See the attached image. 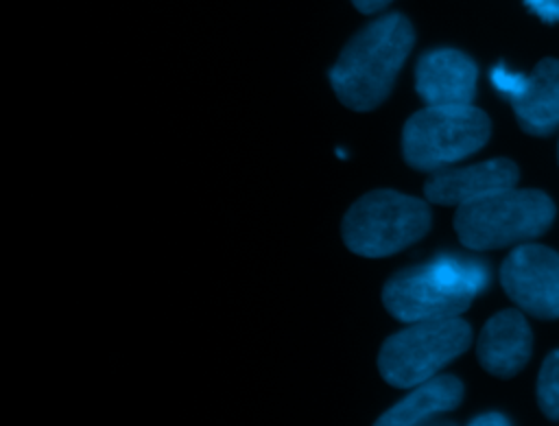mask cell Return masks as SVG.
Wrapping results in <instances>:
<instances>
[{
  "instance_id": "4",
  "label": "cell",
  "mask_w": 559,
  "mask_h": 426,
  "mask_svg": "<svg viewBox=\"0 0 559 426\" xmlns=\"http://www.w3.org/2000/svg\"><path fill=\"white\" fill-rule=\"evenodd\" d=\"M489 133L487 114L474 105H426L406 120L402 153L408 166L435 173L480 151Z\"/></svg>"
},
{
  "instance_id": "2",
  "label": "cell",
  "mask_w": 559,
  "mask_h": 426,
  "mask_svg": "<svg viewBox=\"0 0 559 426\" xmlns=\"http://www.w3.org/2000/svg\"><path fill=\"white\" fill-rule=\"evenodd\" d=\"M413 42V26L400 13H386L358 31L330 70L338 100L356 111L378 107L389 96Z\"/></svg>"
},
{
  "instance_id": "8",
  "label": "cell",
  "mask_w": 559,
  "mask_h": 426,
  "mask_svg": "<svg viewBox=\"0 0 559 426\" xmlns=\"http://www.w3.org/2000/svg\"><path fill=\"white\" fill-rule=\"evenodd\" d=\"M518 166L511 159L498 157L465 168H441L426 181L424 194L439 205H467L502 190L515 188Z\"/></svg>"
},
{
  "instance_id": "10",
  "label": "cell",
  "mask_w": 559,
  "mask_h": 426,
  "mask_svg": "<svg viewBox=\"0 0 559 426\" xmlns=\"http://www.w3.org/2000/svg\"><path fill=\"white\" fill-rule=\"evenodd\" d=\"M533 332L518 310H500L480 330L476 356L485 371L498 378L515 376L531 358Z\"/></svg>"
},
{
  "instance_id": "15",
  "label": "cell",
  "mask_w": 559,
  "mask_h": 426,
  "mask_svg": "<svg viewBox=\"0 0 559 426\" xmlns=\"http://www.w3.org/2000/svg\"><path fill=\"white\" fill-rule=\"evenodd\" d=\"M526 9L548 24L559 22V0H524Z\"/></svg>"
},
{
  "instance_id": "16",
  "label": "cell",
  "mask_w": 559,
  "mask_h": 426,
  "mask_svg": "<svg viewBox=\"0 0 559 426\" xmlns=\"http://www.w3.org/2000/svg\"><path fill=\"white\" fill-rule=\"evenodd\" d=\"M467 426H513V424L507 415L491 411V413H483V415L474 417Z\"/></svg>"
},
{
  "instance_id": "12",
  "label": "cell",
  "mask_w": 559,
  "mask_h": 426,
  "mask_svg": "<svg viewBox=\"0 0 559 426\" xmlns=\"http://www.w3.org/2000/svg\"><path fill=\"white\" fill-rule=\"evenodd\" d=\"M463 400V382L456 376L441 374L413 387L402 400L386 409L373 426H415L435 415L456 409Z\"/></svg>"
},
{
  "instance_id": "7",
  "label": "cell",
  "mask_w": 559,
  "mask_h": 426,
  "mask_svg": "<svg viewBox=\"0 0 559 426\" xmlns=\"http://www.w3.org/2000/svg\"><path fill=\"white\" fill-rule=\"evenodd\" d=\"M504 293L537 319H559V253L550 247L518 245L500 267Z\"/></svg>"
},
{
  "instance_id": "5",
  "label": "cell",
  "mask_w": 559,
  "mask_h": 426,
  "mask_svg": "<svg viewBox=\"0 0 559 426\" xmlns=\"http://www.w3.org/2000/svg\"><path fill=\"white\" fill-rule=\"evenodd\" d=\"M430 227V210L421 199L373 190L360 197L343 218V240L365 258H384L417 242Z\"/></svg>"
},
{
  "instance_id": "3",
  "label": "cell",
  "mask_w": 559,
  "mask_h": 426,
  "mask_svg": "<svg viewBox=\"0 0 559 426\" xmlns=\"http://www.w3.org/2000/svg\"><path fill=\"white\" fill-rule=\"evenodd\" d=\"M555 212L546 192L509 188L461 205L454 229L467 249H500L542 236L555 221Z\"/></svg>"
},
{
  "instance_id": "14",
  "label": "cell",
  "mask_w": 559,
  "mask_h": 426,
  "mask_svg": "<svg viewBox=\"0 0 559 426\" xmlns=\"http://www.w3.org/2000/svg\"><path fill=\"white\" fill-rule=\"evenodd\" d=\"M489 79H491L496 92H498L502 98H507L509 103H511L513 98H518V96L526 90V85H528V74L513 72V70H509L504 63H498L496 68H491Z\"/></svg>"
},
{
  "instance_id": "19",
  "label": "cell",
  "mask_w": 559,
  "mask_h": 426,
  "mask_svg": "<svg viewBox=\"0 0 559 426\" xmlns=\"http://www.w3.org/2000/svg\"><path fill=\"white\" fill-rule=\"evenodd\" d=\"M557 159H559V146H557Z\"/></svg>"
},
{
  "instance_id": "6",
  "label": "cell",
  "mask_w": 559,
  "mask_h": 426,
  "mask_svg": "<svg viewBox=\"0 0 559 426\" xmlns=\"http://www.w3.org/2000/svg\"><path fill=\"white\" fill-rule=\"evenodd\" d=\"M472 343V328L459 319L415 321L391 334L378 354L380 376L397 389H413L461 356Z\"/></svg>"
},
{
  "instance_id": "1",
  "label": "cell",
  "mask_w": 559,
  "mask_h": 426,
  "mask_svg": "<svg viewBox=\"0 0 559 426\" xmlns=\"http://www.w3.org/2000/svg\"><path fill=\"white\" fill-rule=\"evenodd\" d=\"M487 262L463 253L437 258L395 273L382 291L384 308L404 323L452 319L489 286Z\"/></svg>"
},
{
  "instance_id": "13",
  "label": "cell",
  "mask_w": 559,
  "mask_h": 426,
  "mask_svg": "<svg viewBox=\"0 0 559 426\" xmlns=\"http://www.w3.org/2000/svg\"><path fill=\"white\" fill-rule=\"evenodd\" d=\"M537 404L548 419L559 422V350H552L542 363L537 376Z\"/></svg>"
},
{
  "instance_id": "11",
  "label": "cell",
  "mask_w": 559,
  "mask_h": 426,
  "mask_svg": "<svg viewBox=\"0 0 559 426\" xmlns=\"http://www.w3.org/2000/svg\"><path fill=\"white\" fill-rule=\"evenodd\" d=\"M522 131L550 135L559 127V59L546 57L528 74L526 90L511 100Z\"/></svg>"
},
{
  "instance_id": "18",
  "label": "cell",
  "mask_w": 559,
  "mask_h": 426,
  "mask_svg": "<svg viewBox=\"0 0 559 426\" xmlns=\"http://www.w3.org/2000/svg\"><path fill=\"white\" fill-rule=\"evenodd\" d=\"M415 426H459V424L452 422V419H443V417L435 415V417H430V419H426V422H419V424H415Z\"/></svg>"
},
{
  "instance_id": "17",
  "label": "cell",
  "mask_w": 559,
  "mask_h": 426,
  "mask_svg": "<svg viewBox=\"0 0 559 426\" xmlns=\"http://www.w3.org/2000/svg\"><path fill=\"white\" fill-rule=\"evenodd\" d=\"M389 2H393V0H352V4L360 11V13H378V11H382Z\"/></svg>"
},
{
  "instance_id": "9",
  "label": "cell",
  "mask_w": 559,
  "mask_h": 426,
  "mask_svg": "<svg viewBox=\"0 0 559 426\" xmlns=\"http://www.w3.org/2000/svg\"><path fill=\"white\" fill-rule=\"evenodd\" d=\"M476 79V63L454 48L424 52L415 68V90L430 107L472 105Z\"/></svg>"
}]
</instances>
